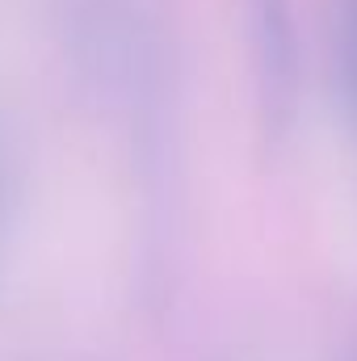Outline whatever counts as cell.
<instances>
[{
  "label": "cell",
  "mask_w": 357,
  "mask_h": 361,
  "mask_svg": "<svg viewBox=\"0 0 357 361\" xmlns=\"http://www.w3.org/2000/svg\"><path fill=\"white\" fill-rule=\"evenodd\" d=\"M248 25H253V68H257V101L265 135H286L298 92V47H294L290 4L248 0Z\"/></svg>",
  "instance_id": "1"
},
{
  "label": "cell",
  "mask_w": 357,
  "mask_h": 361,
  "mask_svg": "<svg viewBox=\"0 0 357 361\" xmlns=\"http://www.w3.org/2000/svg\"><path fill=\"white\" fill-rule=\"evenodd\" d=\"M341 63H345V80L357 97V0L341 4Z\"/></svg>",
  "instance_id": "2"
},
{
  "label": "cell",
  "mask_w": 357,
  "mask_h": 361,
  "mask_svg": "<svg viewBox=\"0 0 357 361\" xmlns=\"http://www.w3.org/2000/svg\"><path fill=\"white\" fill-rule=\"evenodd\" d=\"M8 202H13V160H8V143H4V130H0V227H4Z\"/></svg>",
  "instance_id": "3"
}]
</instances>
